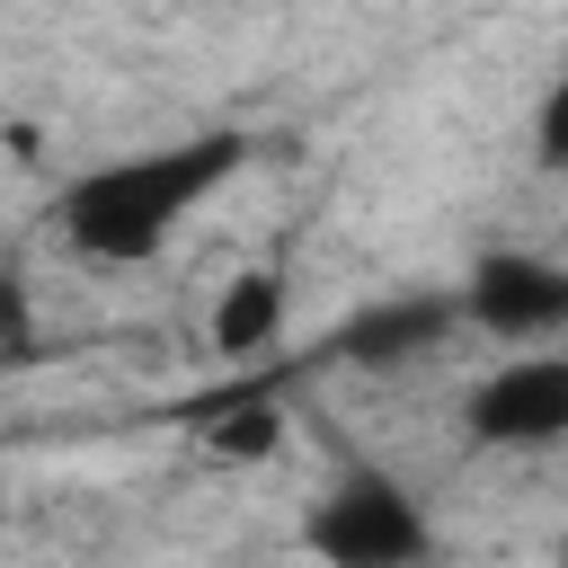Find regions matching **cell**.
Instances as JSON below:
<instances>
[{
    "instance_id": "4",
    "label": "cell",
    "mask_w": 568,
    "mask_h": 568,
    "mask_svg": "<svg viewBox=\"0 0 568 568\" xmlns=\"http://www.w3.org/2000/svg\"><path fill=\"white\" fill-rule=\"evenodd\" d=\"M462 435L479 453H550V444H568V337L541 346V355L497 364L488 382H470Z\"/></svg>"
},
{
    "instance_id": "7",
    "label": "cell",
    "mask_w": 568,
    "mask_h": 568,
    "mask_svg": "<svg viewBox=\"0 0 568 568\" xmlns=\"http://www.w3.org/2000/svg\"><path fill=\"white\" fill-rule=\"evenodd\" d=\"M532 160H541L550 178H568V62H559V80L541 89V115H532Z\"/></svg>"
},
{
    "instance_id": "2",
    "label": "cell",
    "mask_w": 568,
    "mask_h": 568,
    "mask_svg": "<svg viewBox=\"0 0 568 568\" xmlns=\"http://www.w3.org/2000/svg\"><path fill=\"white\" fill-rule=\"evenodd\" d=\"M302 550L320 568H435V515L382 462H346L302 506Z\"/></svg>"
},
{
    "instance_id": "8",
    "label": "cell",
    "mask_w": 568,
    "mask_h": 568,
    "mask_svg": "<svg viewBox=\"0 0 568 568\" xmlns=\"http://www.w3.org/2000/svg\"><path fill=\"white\" fill-rule=\"evenodd\" d=\"M559 568H568V541H559Z\"/></svg>"
},
{
    "instance_id": "6",
    "label": "cell",
    "mask_w": 568,
    "mask_h": 568,
    "mask_svg": "<svg viewBox=\"0 0 568 568\" xmlns=\"http://www.w3.org/2000/svg\"><path fill=\"white\" fill-rule=\"evenodd\" d=\"M275 337H284V275H275V266L231 275V284H222V302H213V355L248 364V355H266Z\"/></svg>"
},
{
    "instance_id": "3",
    "label": "cell",
    "mask_w": 568,
    "mask_h": 568,
    "mask_svg": "<svg viewBox=\"0 0 568 568\" xmlns=\"http://www.w3.org/2000/svg\"><path fill=\"white\" fill-rule=\"evenodd\" d=\"M462 328L497 337V346H559L568 337V266L532 257V248H488L470 257V275L453 284Z\"/></svg>"
},
{
    "instance_id": "5",
    "label": "cell",
    "mask_w": 568,
    "mask_h": 568,
    "mask_svg": "<svg viewBox=\"0 0 568 568\" xmlns=\"http://www.w3.org/2000/svg\"><path fill=\"white\" fill-rule=\"evenodd\" d=\"M462 328V302L453 293H390V302H364L346 328H328V364H355V373H399L417 355H435L444 337Z\"/></svg>"
},
{
    "instance_id": "1",
    "label": "cell",
    "mask_w": 568,
    "mask_h": 568,
    "mask_svg": "<svg viewBox=\"0 0 568 568\" xmlns=\"http://www.w3.org/2000/svg\"><path fill=\"white\" fill-rule=\"evenodd\" d=\"M248 133L240 124H213V133H178V142H151V151H124V160H98L80 169L62 195H53V231L71 257L89 266H151L240 169H248Z\"/></svg>"
}]
</instances>
